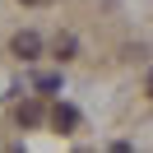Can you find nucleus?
Returning <instances> with one entry per match:
<instances>
[{"label":"nucleus","instance_id":"nucleus-4","mask_svg":"<svg viewBox=\"0 0 153 153\" xmlns=\"http://www.w3.org/2000/svg\"><path fill=\"white\" fill-rule=\"evenodd\" d=\"M74 51H79L74 33H60V37H56V56H60V60H74Z\"/></svg>","mask_w":153,"mask_h":153},{"label":"nucleus","instance_id":"nucleus-6","mask_svg":"<svg viewBox=\"0 0 153 153\" xmlns=\"http://www.w3.org/2000/svg\"><path fill=\"white\" fill-rule=\"evenodd\" d=\"M19 5H51V0H19Z\"/></svg>","mask_w":153,"mask_h":153},{"label":"nucleus","instance_id":"nucleus-1","mask_svg":"<svg viewBox=\"0 0 153 153\" xmlns=\"http://www.w3.org/2000/svg\"><path fill=\"white\" fill-rule=\"evenodd\" d=\"M10 51H14L19 60H33V56H42V37L23 28V33H14V37H10Z\"/></svg>","mask_w":153,"mask_h":153},{"label":"nucleus","instance_id":"nucleus-5","mask_svg":"<svg viewBox=\"0 0 153 153\" xmlns=\"http://www.w3.org/2000/svg\"><path fill=\"white\" fill-rule=\"evenodd\" d=\"M37 88H42V93H56V88H60V74H37Z\"/></svg>","mask_w":153,"mask_h":153},{"label":"nucleus","instance_id":"nucleus-3","mask_svg":"<svg viewBox=\"0 0 153 153\" xmlns=\"http://www.w3.org/2000/svg\"><path fill=\"white\" fill-rule=\"evenodd\" d=\"M14 116H19L23 130H33V125H42V116H47V111H42L37 102H19V111H14Z\"/></svg>","mask_w":153,"mask_h":153},{"label":"nucleus","instance_id":"nucleus-2","mask_svg":"<svg viewBox=\"0 0 153 153\" xmlns=\"http://www.w3.org/2000/svg\"><path fill=\"white\" fill-rule=\"evenodd\" d=\"M51 125H56L60 134H74V130H79V111H74L70 102H56V107H51Z\"/></svg>","mask_w":153,"mask_h":153}]
</instances>
